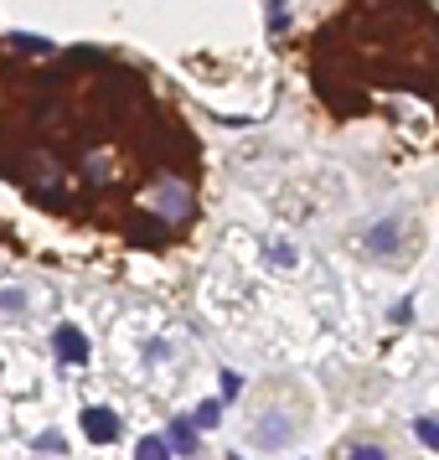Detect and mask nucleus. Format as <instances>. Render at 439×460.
<instances>
[{
    "label": "nucleus",
    "instance_id": "1",
    "mask_svg": "<svg viewBox=\"0 0 439 460\" xmlns=\"http://www.w3.org/2000/svg\"><path fill=\"white\" fill-rule=\"evenodd\" d=\"M83 430H88V440L109 445V440H119V414L114 409H83Z\"/></svg>",
    "mask_w": 439,
    "mask_h": 460
},
{
    "label": "nucleus",
    "instance_id": "2",
    "mask_svg": "<svg viewBox=\"0 0 439 460\" xmlns=\"http://www.w3.org/2000/svg\"><path fill=\"white\" fill-rule=\"evenodd\" d=\"M52 352H58L62 363H88V337L78 326H58V337H52Z\"/></svg>",
    "mask_w": 439,
    "mask_h": 460
},
{
    "label": "nucleus",
    "instance_id": "3",
    "mask_svg": "<svg viewBox=\"0 0 439 460\" xmlns=\"http://www.w3.org/2000/svg\"><path fill=\"white\" fill-rule=\"evenodd\" d=\"M393 244H398V222H378V228L367 233V248H372V253H393Z\"/></svg>",
    "mask_w": 439,
    "mask_h": 460
},
{
    "label": "nucleus",
    "instance_id": "4",
    "mask_svg": "<svg viewBox=\"0 0 439 460\" xmlns=\"http://www.w3.org/2000/svg\"><path fill=\"white\" fill-rule=\"evenodd\" d=\"M171 450H197V425L192 419H176L171 425Z\"/></svg>",
    "mask_w": 439,
    "mask_h": 460
},
{
    "label": "nucleus",
    "instance_id": "5",
    "mask_svg": "<svg viewBox=\"0 0 439 460\" xmlns=\"http://www.w3.org/2000/svg\"><path fill=\"white\" fill-rule=\"evenodd\" d=\"M285 27H290V5H285V0H269V31L279 36Z\"/></svg>",
    "mask_w": 439,
    "mask_h": 460
},
{
    "label": "nucleus",
    "instance_id": "6",
    "mask_svg": "<svg viewBox=\"0 0 439 460\" xmlns=\"http://www.w3.org/2000/svg\"><path fill=\"white\" fill-rule=\"evenodd\" d=\"M413 430H419V440H424L429 450H439V419H429V414H424V419H419Z\"/></svg>",
    "mask_w": 439,
    "mask_h": 460
},
{
    "label": "nucleus",
    "instance_id": "7",
    "mask_svg": "<svg viewBox=\"0 0 439 460\" xmlns=\"http://www.w3.org/2000/svg\"><path fill=\"white\" fill-rule=\"evenodd\" d=\"M140 456H145V460H155V456H171V445H166L161 434H150V440H140Z\"/></svg>",
    "mask_w": 439,
    "mask_h": 460
},
{
    "label": "nucleus",
    "instance_id": "8",
    "mask_svg": "<svg viewBox=\"0 0 439 460\" xmlns=\"http://www.w3.org/2000/svg\"><path fill=\"white\" fill-rule=\"evenodd\" d=\"M217 414H223V403H202V409H197V414H192V425H217Z\"/></svg>",
    "mask_w": 439,
    "mask_h": 460
},
{
    "label": "nucleus",
    "instance_id": "9",
    "mask_svg": "<svg viewBox=\"0 0 439 460\" xmlns=\"http://www.w3.org/2000/svg\"><path fill=\"white\" fill-rule=\"evenodd\" d=\"M21 306H27L21 290H0V310H21Z\"/></svg>",
    "mask_w": 439,
    "mask_h": 460
},
{
    "label": "nucleus",
    "instance_id": "10",
    "mask_svg": "<svg viewBox=\"0 0 439 460\" xmlns=\"http://www.w3.org/2000/svg\"><path fill=\"white\" fill-rule=\"evenodd\" d=\"M269 253H274V264H285V269L294 264V248H290V244H285V248H279V244H269Z\"/></svg>",
    "mask_w": 439,
    "mask_h": 460
},
{
    "label": "nucleus",
    "instance_id": "11",
    "mask_svg": "<svg viewBox=\"0 0 439 460\" xmlns=\"http://www.w3.org/2000/svg\"><path fill=\"white\" fill-rule=\"evenodd\" d=\"M238 388H243V378H238V372H223V399H233Z\"/></svg>",
    "mask_w": 439,
    "mask_h": 460
}]
</instances>
